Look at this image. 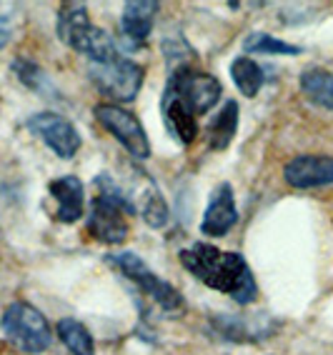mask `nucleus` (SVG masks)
<instances>
[{"instance_id":"nucleus-17","label":"nucleus","mask_w":333,"mask_h":355,"mask_svg":"<svg viewBox=\"0 0 333 355\" xmlns=\"http://www.w3.org/2000/svg\"><path fill=\"white\" fill-rule=\"evenodd\" d=\"M301 90L311 103L333 113V73L326 68H308L301 73Z\"/></svg>"},{"instance_id":"nucleus-20","label":"nucleus","mask_w":333,"mask_h":355,"mask_svg":"<svg viewBox=\"0 0 333 355\" xmlns=\"http://www.w3.org/2000/svg\"><path fill=\"white\" fill-rule=\"evenodd\" d=\"M13 73L18 76V80L23 83L26 88L35 90L38 96L56 98V85H53L51 78H48V73H45L38 63L26 60V58H18V60L13 63Z\"/></svg>"},{"instance_id":"nucleus-3","label":"nucleus","mask_w":333,"mask_h":355,"mask_svg":"<svg viewBox=\"0 0 333 355\" xmlns=\"http://www.w3.org/2000/svg\"><path fill=\"white\" fill-rule=\"evenodd\" d=\"M105 263L116 268L123 278H128L143 295H148V298L158 305L160 311L180 313L186 308V300H183V295L178 293V288L160 278L141 255L130 253V250H121V253L105 255Z\"/></svg>"},{"instance_id":"nucleus-14","label":"nucleus","mask_w":333,"mask_h":355,"mask_svg":"<svg viewBox=\"0 0 333 355\" xmlns=\"http://www.w3.org/2000/svg\"><path fill=\"white\" fill-rule=\"evenodd\" d=\"M158 8L160 3H153V0H130V3L123 6L121 28H123V35L133 45L143 43L151 35L155 15H158Z\"/></svg>"},{"instance_id":"nucleus-22","label":"nucleus","mask_w":333,"mask_h":355,"mask_svg":"<svg viewBox=\"0 0 333 355\" xmlns=\"http://www.w3.org/2000/svg\"><path fill=\"white\" fill-rule=\"evenodd\" d=\"M10 35H13V28H10L8 18H3V15H0V51L10 43Z\"/></svg>"},{"instance_id":"nucleus-12","label":"nucleus","mask_w":333,"mask_h":355,"mask_svg":"<svg viewBox=\"0 0 333 355\" xmlns=\"http://www.w3.org/2000/svg\"><path fill=\"white\" fill-rule=\"evenodd\" d=\"M126 193H128L130 203L135 205V213H141L148 228H163L166 225L168 218H171V210H168V203L160 196L158 185L151 178L138 171V183H133V191Z\"/></svg>"},{"instance_id":"nucleus-21","label":"nucleus","mask_w":333,"mask_h":355,"mask_svg":"<svg viewBox=\"0 0 333 355\" xmlns=\"http://www.w3.org/2000/svg\"><path fill=\"white\" fill-rule=\"evenodd\" d=\"M244 51L246 53H261V55H298L301 48L293 43H286V40H278L268 33H250L248 38L244 40Z\"/></svg>"},{"instance_id":"nucleus-6","label":"nucleus","mask_w":333,"mask_h":355,"mask_svg":"<svg viewBox=\"0 0 333 355\" xmlns=\"http://www.w3.org/2000/svg\"><path fill=\"white\" fill-rule=\"evenodd\" d=\"M88 76L103 96L118 105V103L135 101V96L141 93L146 70L128 58H118L113 63H93L88 68Z\"/></svg>"},{"instance_id":"nucleus-15","label":"nucleus","mask_w":333,"mask_h":355,"mask_svg":"<svg viewBox=\"0 0 333 355\" xmlns=\"http://www.w3.org/2000/svg\"><path fill=\"white\" fill-rule=\"evenodd\" d=\"M160 110H163V121H166L171 135H176L183 146H191L193 140L198 138V123H196V115H193L183 103L163 96Z\"/></svg>"},{"instance_id":"nucleus-19","label":"nucleus","mask_w":333,"mask_h":355,"mask_svg":"<svg viewBox=\"0 0 333 355\" xmlns=\"http://www.w3.org/2000/svg\"><path fill=\"white\" fill-rule=\"evenodd\" d=\"M56 333H58L60 343H63L73 355H96L93 336H90L88 328H85L80 320H76V318H63V320H58Z\"/></svg>"},{"instance_id":"nucleus-9","label":"nucleus","mask_w":333,"mask_h":355,"mask_svg":"<svg viewBox=\"0 0 333 355\" xmlns=\"http://www.w3.org/2000/svg\"><path fill=\"white\" fill-rule=\"evenodd\" d=\"M126 216L128 213L118 203H113L110 198L96 196L88 213L90 238H96L98 243H105V245H121V243H126V238L130 233Z\"/></svg>"},{"instance_id":"nucleus-18","label":"nucleus","mask_w":333,"mask_h":355,"mask_svg":"<svg viewBox=\"0 0 333 355\" xmlns=\"http://www.w3.org/2000/svg\"><path fill=\"white\" fill-rule=\"evenodd\" d=\"M231 78L236 83L238 93H244L246 98H253L261 93L263 83H266V76H263V68L248 55L236 58L231 63Z\"/></svg>"},{"instance_id":"nucleus-1","label":"nucleus","mask_w":333,"mask_h":355,"mask_svg":"<svg viewBox=\"0 0 333 355\" xmlns=\"http://www.w3.org/2000/svg\"><path fill=\"white\" fill-rule=\"evenodd\" d=\"M180 266L205 288L223 293L238 305H250L258 298V286L246 258L233 250H221L211 243H193L180 250Z\"/></svg>"},{"instance_id":"nucleus-7","label":"nucleus","mask_w":333,"mask_h":355,"mask_svg":"<svg viewBox=\"0 0 333 355\" xmlns=\"http://www.w3.org/2000/svg\"><path fill=\"white\" fill-rule=\"evenodd\" d=\"M93 115L133 158H151V140H148L146 128L141 125V121L130 110H126L123 105H116V103H98L93 108Z\"/></svg>"},{"instance_id":"nucleus-11","label":"nucleus","mask_w":333,"mask_h":355,"mask_svg":"<svg viewBox=\"0 0 333 355\" xmlns=\"http://www.w3.org/2000/svg\"><path fill=\"white\" fill-rule=\"evenodd\" d=\"M238 223V208H236V196H233L231 183H221L213 191L208 208L200 220V233L208 238H223L228 230Z\"/></svg>"},{"instance_id":"nucleus-13","label":"nucleus","mask_w":333,"mask_h":355,"mask_svg":"<svg viewBox=\"0 0 333 355\" xmlns=\"http://www.w3.org/2000/svg\"><path fill=\"white\" fill-rule=\"evenodd\" d=\"M48 193L51 198H56V218L60 223H76L83 218V210H85V188H83V180L76 175H63V178H56L51 180L48 185Z\"/></svg>"},{"instance_id":"nucleus-8","label":"nucleus","mask_w":333,"mask_h":355,"mask_svg":"<svg viewBox=\"0 0 333 355\" xmlns=\"http://www.w3.org/2000/svg\"><path fill=\"white\" fill-rule=\"evenodd\" d=\"M28 130L33 135H38L45 146L63 160L76 158L80 146H83V138L78 133V128L68 118H63L60 113H51V110L35 113L33 118H28Z\"/></svg>"},{"instance_id":"nucleus-10","label":"nucleus","mask_w":333,"mask_h":355,"mask_svg":"<svg viewBox=\"0 0 333 355\" xmlns=\"http://www.w3.org/2000/svg\"><path fill=\"white\" fill-rule=\"evenodd\" d=\"M283 180L291 188L311 191L333 183V158L331 155H296L283 165Z\"/></svg>"},{"instance_id":"nucleus-16","label":"nucleus","mask_w":333,"mask_h":355,"mask_svg":"<svg viewBox=\"0 0 333 355\" xmlns=\"http://www.w3.org/2000/svg\"><path fill=\"white\" fill-rule=\"evenodd\" d=\"M238 133V103L225 101L223 108L218 110L216 118L208 125V146L213 150H225Z\"/></svg>"},{"instance_id":"nucleus-2","label":"nucleus","mask_w":333,"mask_h":355,"mask_svg":"<svg viewBox=\"0 0 333 355\" xmlns=\"http://www.w3.org/2000/svg\"><path fill=\"white\" fill-rule=\"evenodd\" d=\"M56 31L68 48H73L76 53H83L93 63H113V60L123 58L116 40L110 38L103 28L90 23L88 8L83 3H63L58 8Z\"/></svg>"},{"instance_id":"nucleus-4","label":"nucleus","mask_w":333,"mask_h":355,"mask_svg":"<svg viewBox=\"0 0 333 355\" xmlns=\"http://www.w3.org/2000/svg\"><path fill=\"white\" fill-rule=\"evenodd\" d=\"M3 336L15 350L26 355H38L45 353L53 343V328L45 320L43 313L35 305L26 303V300H15L6 308L3 320H0Z\"/></svg>"},{"instance_id":"nucleus-5","label":"nucleus","mask_w":333,"mask_h":355,"mask_svg":"<svg viewBox=\"0 0 333 355\" xmlns=\"http://www.w3.org/2000/svg\"><path fill=\"white\" fill-rule=\"evenodd\" d=\"M221 93H223V88H221L218 78L208 76V73L193 68V65H180L168 78L163 96L183 103L193 115H205L211 113L213 105L221 101Z\"/></svg>"}]
</instances>
